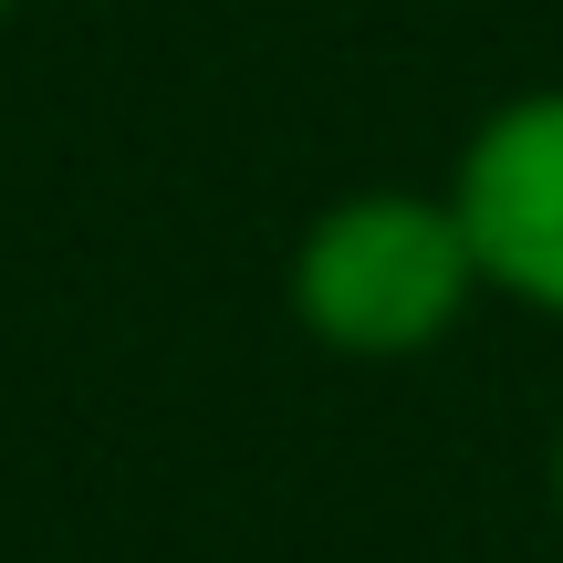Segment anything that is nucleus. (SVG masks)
I'll return each mask as SVG.
<instances>
[{"label": "nucleus", "instance_id": "nucleus-1", "mask_svg": "<svg viewBox=\"0 0 563 563\" xmlns=\"http://www.w3.org/2000/svg\"><path fill=\"white\" fill-rule=\"evenodd\" d=\"M282 302L344 365H418L470 323L481 262H470L449 188H344L302 220Z\"/></svg>", "mask_w": 563, "mask_h": 563}, {"label": "nucleus", "instance_id": "nucleus-2", "mask_svg": "<svg viewBox=\"0 0 563 563\" xmlns=\"http://www.w3.org/2000/svg\"><path fill=\"white\" fill-rule=\"evenodd\" d=\"M449 209L470 230L481 292L563 323V84H522L460 136Z\"/></svg>", "mask_w": 563, "mask_h": 563}, {"label": "nucleus", "instance_id": "nucleus-4", "mask_svg": "<svg viewBox=\"0 0 563 563\" xmlns=\"http://www.w3.org/2000/svg\"><path fill=\"white\" fill-rule=\"evenodd\" d=\"M11 11H21V0H0V21H11Z\"/></svg>", "mask_w": 563, "mask_h": 563}, {"label": "nucleus", "instance_id": "nucleus-3", "mask_svg": "<svg viewBox=\"0 0 563 563\" xmlns=\"http://www.w3.org/2000/svg\"><path fill=\"white\" fill-rule=\"evenodd\" d=\"M543 490H553V522H563V418H553V449H543Z\"/></svg>", "mask_w": 563, "mask_h": 563}]
</instances>
